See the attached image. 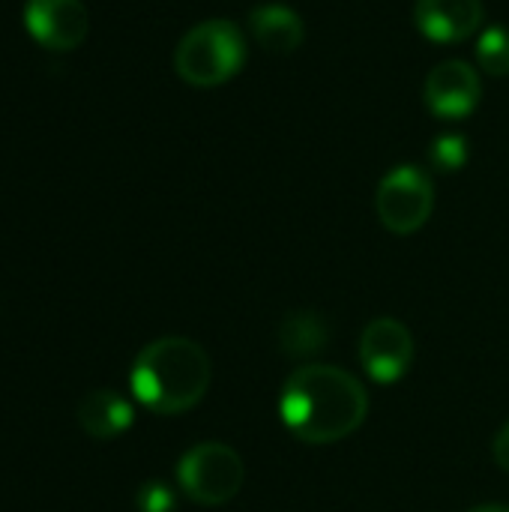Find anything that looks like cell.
Masks as SVG:
<instances>
[{
    "mask_svg": "<svg viewBox=\"0 0 509 512\" xmlns=\"http://www.w3.org/2000/svg\"><path fill=\"white\" fill-rule=\"evenodd\" d=\"M279 414L297 441L336 444L363 426L369 414V396L345 369L303 366L285 381Z\"/></svg>",
    "mask_w": 509,
    "mask_h": 512,
    "instance_id": "cell-1",
    "label": "cell"
},
{
    "mask_svg": "<svg viewBox=\"0 0 509 512\" xmlns=\"http://www.w3.org/2000/svg\"><path fill=\"white\" fill-rule=\"evenodd\" d=\"M210 381L213 366L207 351L183 336H162L144 345L129 372L135 399L159 417L192 411L207 396Z\"/></svg>",
    "mask_w": 509,
    "mask_h": 512,
    "instance_id": "cell-2",
    "label": "cell"
},
{
    "mask_svg": "<svg viewBox=\"0 0 509 512\" xmlns=\"http://www.w3.org/2000/svg\"><path fill=\"white\" fill-rule=\"evenodd\" d=\"M243 60L246 45L240 27L228 18H210L180 39L174 69L192 87H216L234 78Z\"/></svg>",
    "mask_w": 509,
    "mask_h": 512,
    "instance_id": "cell-3",
    "label": "cell"
},
{
    "mask_svg": "<svg viewBox=\"0 0 509 512\" xmlns=\"http://www.w3.org/2000/svg\"><path fill=\"white\" fill-rule=\"evenodd\" d=\"M243 480L246 465L240 453L219 441H204L177 462V483L183 495L201 507H222L234 501L243 489Z\"/></svg>",
    "mask_w": 509,
    "mask_h": 512,
    "instance_id": "cell-4",
    "label": "cell"
},
{
    "mask_svg": "<svg viewBox=\"0 0 509 512\" xmlns=\"http://www.w3.org/2000/svg\"><path fill=\"white\" fill-rule=\"evenodd\" d=\"M375 207H378V219L387 231H393L399 237L414 234L429 222V216L435 210V186L423 168L399 165L381 180Z\"/></svg>",
    "mask_w": 509,
    "mask_h": 512,
    "instance_id": "cell-5",
    "label": "cell"
},
{
    "mask_svg": "<svg viewBox=\"0 0 509 512\" xmlns=\"http://www.w3.org/2000/svg\"><path fill=\"white\" fill-rule=\"evenodd\" d=\"M360 363L378 384H396L414 363V336L396 318H375L360 336Z\"/></svg>",
    "mask_w": 509,
    "mask_h": 512,
    "instance_id": "cell-6",
    "label": "cell"
},
{
    "mask_svg": "<svg viewBox=\"0 0 509 512\" xmlns=\"http://www.w3.org/2000/svg\"><path fill=\"white\" fill-rule=\"evenodd\" d=\"M24 24L51 51H72L87 39L90 15L81 0H27Z\"/></svg>",
    "mask_w": 509,
    "mask_h": 512,
    "instance_id": "cell-7",
    "label": "cell"
},
{
    "mask_svg": "<svg viewBox=\"0 0 509 512\" xmlns=\"http://www.w3.org/2000/svg\"><path fill=\"white\" fill-rule=\"evenodd\" d=\"M426 105L444 120H462L480 105V75L465 60H444L426 78Z\"/></svg>",
    "mask_w": 509,
    "mask_h": 512,
    "instance_id": "cell-8",
    "label": "cell"
},
{
    "mask_svg": "<svg viewBox=\"0 0 509 512\" xmlns=\"http://www.w3.org/2000/svg\"><path fill=\"white\" fill-rule=\"evenodd\" d=\"M483 0H417L414 21L432 42H462L483 24Z\"/></svg>",
    "mask_w": 509,
    "mask_h": 512,
    "instance_id": "cell-9",
    "label": "cell"
},
{
    "mask_svg": "<svg viewBox=\"0 0 509 512\" xmlns=\"http://www.w3.org/2000/svg\"><path fill=\"white\" fill-rule=\"evenodd\" d=\"M78 426L93 441H111L135 423V408L114 390H93L78 402Z\"/></svg>",
    "mask_w": 509,
    "mask_h": 512,
    "instance_id": "cell-10",
    "label": "cell"
},
{
    "mask_svg": "<svg viewBox=\"0 0 509 512\" xmlns=\"http://www.w3.org/2000/svg\"><path fill=\"white\" fill-rule=\"evenodd\" d=\"M249 30L255 36V42L270 54H291L303 45V36H306L300 15L294 9L276 6V3L252 9Z\"/></svg>",
    "mask_w": 509,
    "mask_h": 512,
    "instance_id": "cell-11",
    "label": "cell"
},
{
    "mask_svg": "<svg viewBox=\"0 0 509 512\" xmlns=\"http://www.w3.org/2000/svg\"><path fill=\"white\" fill-rule=\"evenodd\" d=\"M279 342L285 354H294V357L315 354L327 345V324L312 312H294L282 321Z\"/></svg>",
    "mask_w": 509,
    "mask_h": 512,
    "instance_id": "cell-12",
    "label": "cell"
},
{
    "mask_svg": "<svg viewBox=\"0 0 509 512\" xmlns=\"http://www.w3.org/2000/svg\"><path fill=\"white\" fill-rule=\"evenodd\" d=\"M477 60L489 75H509V30L489 27L477 39Z\"/></svg>",
    "mask_w": 509,
    "mask_h": 512,
    "instance_id": "cell-13",
    "label": "cell"
},
{
    "mask_svg": "<svg viewBox=\"0 0 509 512\" xmlns=\"http://www.w3.org/2000/svg\"><path fill=\"white\" fill-rule=\"evenodd\" d=\"M429 156H432L435 168H441V171H459L468 162V141L462 135H441L432 144Z\"/></svg>",
    "mask_w": 509,
    "mask_h": 512,
    "instance_id": "cell-14",
    "label": "cell"
},
{
    "mask_svg": "<svg viewBox=\"0 0 509 512\" xmlns=\"http://www.w3.org/2000/svg\"><path fill=\"white\" fill-rule=\"evenodd\" d=\"M135 504L141 512H174L177 498L165 483H144L135 495Z\"/></svg>",
    "mask_w": 509,
    "mask_h": 512,
    "instance_id": "cell-15",
    "label": "cell"
},
{
    "mask_svg": "<svg viewBox=\"0 0 509 512\" xmlns=\"http://www.w3.org/2000/svg\"><path fill=\"white\" fill-rule=\"evenodd\" d=\"M492 456H495V462L501 465V471H507L509 474V423H504V426H501V432L495 435Z\"/></svg>",
    "mask_w": 509,
    "mask_h": 512,
    "instance_id": "cell-16",
    "label": "cell"
},
{
    "mask_svg": "<svg viewBox=\"0 0 509 512\" xmlns=\"http://www.w3.org/2000/svg\"><path fill=\"white\" fill-rule=\"evenodd\" d=\"M468 512H509L507 504H483V507H474Z\"/></svg>",
    "mask_w": 509,
    "mask_h": 512,
    "instance_id": "cell-17",
    "label": "cell"
}]
</instances>
